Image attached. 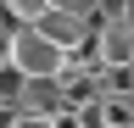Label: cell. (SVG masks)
<instances>
[{
	"instance_id": "3",
	"label": "cell",
	"mask_w": 134,
	"mask_h": 128,
	"mask_svg": "<svg viewBox=\"0 0 134 128\" xmlns=\"http://www.w3.org/2000/svg\"><path fill=\"white\" fill-rule=\"evenodd\" d=\"M34 28H39V34L56 45L62 56H67V50H78V45L90 39V17H73V11H62V6H45V17L34 22Z\"/></svg>"
},
{
	"instance_id": "5",
	"label": "cell",
	"mask_w": 134,
	"mask_h": 128,
	"mask_svg": "<svg viewBox=\"0 0 134 128\" xmlns=\"http://www.w3.org/2000/svg\"><path fill=\"white\" fill-rule=\"evenodd\" d=\"M50 6H62V11H73V17H90V22H95L100 0H50Z\"/></svg>"
},
{
	"instance_id": "4",
	"label": "cell",
	"mask_w": 134,
	"mask_h": 128,
	"mask_svg": "<svg viewBox=\"0 0 134 128\" xmlns=\"http://www.w3.org/2000/svg\"><path fill=\"white\" fill-rule=\"evenodd\" d=\"M45 6H50V0H6V17L11 22H39Z\"/></svg>"
},
{
	"instance_id": "6",
	"label": "cell",
	"mask_w": 134,
	"mask_h": 128,
	"mask_svg": "<svg viewBox=\"0 0 134 128\" xmlns=\"http://www.w3.org/2000/svg\"><path fill=\"white\" fill-rule=\"evenodd\" d=\"M6 45H11V28H0V67H6Z\"/></svg>"
},
{
	"instance_id": "2",
	"label": "cell",
	"mask_w": 134,
	"mask_h": 128,
	"mask_svg": "<svg viewBox=\"0 0 134 128\" xmlns=\"http://www.w3.org/2000/svg\"><path fill=\"white\" fill-rule=\"evenodd\" d=\"M62 50L50 45L34 22H11V45H6V67L17 72V78H56L62 72Z\"/></svg>"
},
{
	"instance_id": "1",
	"label": "cell",
	"mask_w": 134,
	"mask_h": 128,
	"mask_svg": "<svg viewBox=\"0 0 134 128\" xmlns=\"http://www.w3.org/2000/svg\"><path fill=\"white\" fill-rule=\"evenodd\" d=\"M11 128H73L56 78H17L11 84Z\"/></svg>"
}]
</instances>
